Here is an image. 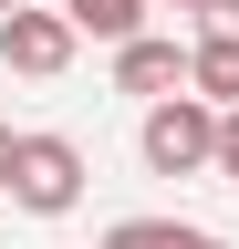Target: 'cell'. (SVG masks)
<instances>
[{
  "label": "cell",
  "instance_id": "5b68a950",
  "mask_svg": "<svg viewBox=\"0 0 239 249\" xmlns=\"http://www.w3.org/2000/svg\"><path fill=\"white\" fill-rule=\"evenodd\" d=\"M187 93L208 114H239V42H187Z\"/></svg>",
  "mask_w": 239,
  "mask_h": 249
},
{
  "label": "cell",
  "instance_id": "ba28073f",
  "mask_svg": "<svg viewBox=\"0 0 239 249\" xmlns=\"http://www.w3.org/2000/svg\"><path fill=\"white\" fill-rule=\"evenodd\" d=\"M198 42H239V0H208V11H198Z\"/></svg>",
  "mask_w": 239,
  "mask_h": 249
},
{
  "label": "cell",
  "instance_id": "277c9868",
  "mask_svg": "<svg viewBox=\"0 0 239 249\" xmlns=\"http://www.w3.org/2000/svg\"><path fill=\"white\" fill-rule=\"evenodd\" d=\"M114 93H156V104H166V93H187V52L156 42V31L125 42V52H114Z\"/></svg>",
  "mask_w": 239,
  "mask_h": 249
},
{
  "label": "cell",
  "instance_id": "8fae6325",
  "mask_svg": "<svg viewBox=\"0 0 239 249\" xmlns=\"http://www.w3.org/2000/svg\"><path fill=\"white\" fill-rule=\"evenodd\" d=\"M187 249H239V239H219V229H187Z\"/></svg>",
  "mask_w": 239,
  "mask_h": 249
},
{
  "label": "cell",
  "instance_id": "3957f363",
  "mask_svg": "<svg viewBox=\"0 0 239 249\" xmlns=\"http://www.w3.org/2000/svg\"><path fill=\"white\" fill-rule=\"evenodd\" d=\"M73 42H83V31H73L63 11H11V21H0V62H11L21 83H52V73H73Z\"/></svg>",
  "mask_w": 239,
  "mask_h": 249
},
{
  "label": "cell",
  "instance_id": "8992f818",
  "mask_svg": "<svg viewBox=\"0 0 239 249\" xmlns=\"http://www.w3.org/2000/svg\"><path fill=\"white\" fill-rule=\"evenodd\" d=\"M63 21H73V31H94V42H114V52L146 42V0H63Z\"/></svg>",
  "mask_w": 239,
  "mask_h": 249
},
{
  "label": "cell",
  "instance_id": "7a4b0ae2",
  "mask_svg": "<svg viewBox=\"0 0 239 249\" xmlns=\"http://www.w3.org/2000/svg\"><path fill=\"white\" fill-rule=\"evenodd\" d=\"M11 208L73 218V208H83V145H73V135H21V145H11Z\"/></svg>",
  "mask_w": 239,
  "mask_h": 249
},
{
  "label": "cell",
  "instance_id": "9c48e42d",
  "mask_svg": "<svg viewBox=\"0 0 239 249\" xmlns=\"http://www.w3.org/2000/svg\"><path fill=\"white\" fill-rule=\"evenodd\" d=\"M219 177L239 187V114H219Z\"/></svg>",
  "mask_w": 239,
  "mask_h": 249
},
{
  "label": "cell",
  "instance_id": "7c38bea8",
  "mask_svg": "<svg viewBox=\"0 0 239 249\" xmlns=\"http://www.w3.org/2000/svg\"><path fill=\"white\" fill-rule=\"evenodd\" d=\"M11 11H32V0H0V21H11Z\"/></svg>",
  "mask_w": 239,
  "mask_h": 249
},
{
  "label": "cell",
  "instance_id": "52a82bcc",
  "mask_svg": "<svg viewBox=\"0 0 239 249\" xmlns=\"http://www.w3.org/2000/svg\"><path fill=\"white\" fill-rule=\"evenodd\" d=\"M94 249H187V229H177V218H114Z\"/></svg>",
  "mask_w": 239,
  "mask_h": 249
},
{
  "label": "cell",
  "instance_id": "4fadbf2b",
  "mask_svg": "<svg viewBox=\"0 0 239 249\" xmlns=\"http://www.w3.org/2000/svg\"><path fill=\"white\" fill-rule=\"evenodd\" d=\"M166 11H208V0H166Z\"/></svg>",
  "mask_w": 239,
  "mask_h": 249
},
{
  "label": "cell",
  "instance_id": "30bf717a",
  "mask_svg": "<svg viewBox=\"0 0 239 249\" xmlns=\"http://www.w3.org/2000/svg\"><path fill=\"white\" fill-rule=\"evenodd\" d=\"M11 145H21V135H11V124H0V197H11Z\"/></svg>",
  "mask_w": 239,
  "mask_h": 249
},
{
  "label": "cell",
  "instance_id": "6da1fadb",
  "mask_svg": "<svg viewBox=\"0 0 239 249\" xmlns=\"http://www.w3.org/2000/svg\"><path fill=\"white\" fill-rule=\"evenodd\" d=\"M135 156H146L156 177H219V114H208L198 93H166V104H146Z\"/></svg>",
  "mask_w": 239,
  "mask_h": 249
}]
</instances>
